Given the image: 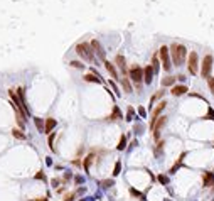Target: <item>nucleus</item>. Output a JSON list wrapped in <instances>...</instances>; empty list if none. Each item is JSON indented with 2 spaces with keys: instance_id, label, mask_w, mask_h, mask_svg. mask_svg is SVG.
I'll return each instance as SVG.
<instances>
[{
  "instance_id": "obj_31",
  "label": "nucleus",
  "mask_w": 214,
  "mask_h": 201,
  "mask_svg": "<svg viewBox=\"0 0 214 201\" xmlns=\"http://www.w3.org/2000/svg\"><path fill=\"white\" fill-rule=\"evenodd\" d=\"M101 186H103V188H111V186H113V179H105V181H101Z\"/></svg>"
},
{
  "instance_id": "obj_9",
  "label": "nucleus",
  "mask_w": 214,
  "mask_h": 201,
  "mask_svg": "<svg viewBox=\"0 0 214 201\" xmlns=\"http://www.w3.org/2000/svg\"><path fill=\"white\" fill-rule=\"evenodd\" d=\"M167 107V101H160L158 103V107H157L155 110H154V113H152V122H150V125H152V129H154V125H155L157 118L160 117V113H162V110Z\"/></svg>"
},
{
  "instance_id": "obj_7",
  "label": "nucleus",
  "mask_w": 214,
  "mask_h": 201,
  "mask_svg": "<svg viewBox=\"0 0 214 201\" xmlns=\"http://www.w3.org/2000/svg\"><path fill=\"white\" fill-rule=\"evenodd\" d=\"M167 123V117H158L155 122V125H154V139H158L160 137V130L164 129V125Z\"/></svg>"
},
{
  "instance_id": "obj_6",
  "label": "nucleus",
  "mask_w": 214,
  "mask_h": 201,
  "mask_svg": "<svg viewBox=\"0 0 214 201\" xmlns=\"http://www.w3.org/2000/svg\"><path fill=\"white\" fill-rule=\"evenodd\" d=\"M187 64H189V73H191V74H197L199 58H197V52H195V51H192V52L189 54V61H187Z\"/></svg>"
},
{
  "instance_id": "obj_27",
  "label": "nucleus",
  "mask_w": 214,
  "mask_h": 201,
  "mask_svg": "<svg viewBox=\"0 0 214 201\" xmlns=\"http://www.w3.org/2000/svg\"><path fill=\"white\" fill-rule=\"evenodd\" d=\"M54 137H56V134H54V132H51V135H49V140H47L49 147H51V151H56V149H54Z\"/></svg>"
},
{
  "instance_id": "obj_8",
  "label": "nucleus",
  "mask_w": 214,
  "mask_h": 201,
  "mask_svg": "<svg viewBox=\"0 0 214 201\" xmlns=\"http://www.w3.org/2000/svg\"><path fill=\"white\" fill-rule=\"evenodd\" d=\"M115 63H117V66L120 68V71L127 76L128 68H127V59H125V56H123V54H117V56H115Z\"/></svg>"
},
{
  "instance_id": "obj_26",
  "label": "nucleus",
  "mask_w": 214,
  "mask_h": 201,
  "mask_svg": "<svg viewBox=\"0 0 214 201\" xmlns=\"http://www.w3.org/2000/svg\"><path fill=\"white\" fill-rule=\"evenodd\" d=\"M125 147H127V137L121 135V137H120V144H118V151H123Z\"/></svg>"
},
{
  "instance_id": "obj_29",
  "label": "nucleus",
  "mask_w": 214,
  "mask_h": 201,
  "mask_svg": "<svg viewBox=\"0 0 214 201\" xmlns=\"http://www.w3.org/2000/svg\"><path fill=\"white\" fill-rule=\"evenodd\" d=\"M133 115H135V110H133V108H132V107H128V112H127V118H125V120H132V118H133Z\"/></svg>"
},
{
  "instance_id": "obj_18",
  "label": "nucleus",
  "mask_w": 214,
  "mask_h": 201,
  "mask_svg": "<svg viewBox=\"0 0 214 201\" xmlns=\"http://www.w3.org/2000/svg\"><path fill=\"white\" fill-rule=\"evenodd\" d=\"M117 118H123V117H121V112H120V108H118V107H113V113L108 117V120H117Z\"/></svg>"
},
{
  "instance_id": "obj_38",
  "label": "nucleus",
  "mask_w": 214,
  "mask_h": 201,
  "mask_svg": "<svg viewBox=\"0 0 214 201\" xmlns=\"http://www.w3.org/2000/svg\"><path fill=\"white\" fill-rule=\"evenodd\" d=\"M138 113H140V115H142V117H143V118H145L147 112H145V108H143V107H140V108H138Z\"/></svg>"
},
{
  "instance_id": "obj_35",
  "label": "nucleus",
  "mask_w": 214,
  "mask_h": 201,
  "mask_svg": "<svg viewBox=\"0 0 214 201\" xmlns=\"http://www.w3.org/2000/svg\"><path fill=\"white\" fill-rule=\"evenodd\" d=\"M162 149H164V142H158V145L155 147V154H162Z\"/></svg>"
},
{
  "instance_id": "obj_28",
  "label": "nucleus",
  "mask_w": 214,
  "mask_h": 201,
  "mask_svg": "<svg viewBox=\"0 0 214 201\" xmlns=\"http://www.w3.org/2000/svg\"><path fill=\"white\" fill-rule=\"evenodd\" d=\"M120 171H121V162L118 161L117 164H115V167H113V172H111V174H113V176H118Z\"/></svg>"
},
{
  "instance_id": "obj_34",
  "label": "nucleus",
  "mask_w": 214,
  "mask_h": 201,
  "mask_svg": "<svg viewBox=\"0 0 214 201\" xmlns=\"http://www.w3.org/2000/svg\"><path fill=\"white\" fill-rule=\"evenodd\" d=\"M204 118H209V120H214V110H213V108H209V110H207V115H206Z\"/></svg>"
},
{
  "instance_id": "obj_25",
  "label": "nucleus",
  "mask_w": 214,
  "mask_h": 201,
  "mask_svg": "<svg viewBox=\"0 0 214 201\" xmlns=\"http://www.w3.org/2000/svg\"><path fill=\"white\" fill-rule=\"evenodd\" d=\"M12 135H14L15 139H20V140H24V139H25V134H22L19 129H14V130H12Z\"/></svg>"
},
{
  "instance_id": "obj_14",
  "label": "nucleus",
  "mask_w": 214,
  "mask_h": 201,
  "mask_svg": "<svg viewBox=\"0 0 214 201\" xmlns=\"http://www.w3.org/2000/svg\"><path fill=\"white\" fill-rule=\"evenodd\" d=\"M187 91H189V90H187V86H185V85H179V86H174L170 93H172L174 96H180V95H184V93H187Z\"/></svg>"
},
{
  "instance_id": "obj_15",
  "label": "nucleus",
  "mask_w": 214,
  "mask_h": 201,
  "mask_svg": "<svg viewBox=\"0 0 214 201\" xmlns=\"http://www.w3.org/2000/svg\"><path fill=\"white\" fill-rule=\"evenodd\" d=\"M105 66H106V70H108V73L115 78V80H118L120 76H118V73H117V68L113 66V63H110V61H105Z\"/></svg>"
},
{
  "instance_id": "obj_13",
  "label": "nucleus",
  "mask_w": 214,
  "mask_h": 201,
  "mask_svg": "<svg viewBox=\"0 0 214 201\" xmlns=\"http://www.w3.org/2000/svg\"><path fill=\"white\" fill-rule=\"evenodd\" d=\"M54 127H56V120L54 118H47L44 122V134H51L54 130Z\"/></svg>"
},
{
  "instance_id": "obj_12",
  "label": "nucleus",
  "mask_w": 214,
  "mask_h": 201,
  "mask_svg": "<svg viewBox=\"0 0 214 201\" xmlns=\"http://www.w3.org/2000/svg\"><path fill=\"white\" fill-rule=\"evenodd\" d=\"M143 80H145L147 85L152 83V80H154V70H152V66H145L143 68Z\"/></svg>"
},
{
  "instance_id": "obj_39",
  "label": "nucleus",
  "mask_w": 214,
  "mask_h": 201,
  "mask_svg": "<svg viewBox=\"0 0 214 201\" xmlns=\"http://www.w3.org/2000/svg\"><path fill=\"white\" fill-rule=\"evenodd\" d=\"M175 80H179V81H184V80H185V76H184V74H179V76H175Z\"/></svg>"
},
{
  "instance_id": "obj_37",
  "label": "nucleus",
  "mask_w": 214,
  "mask_h": 201,
  "mask_svg": "<svg viewBox=\"0 0 214 201\" xmlns=\"http://www.w3.org/2000/svg\"><path fill=\"white\" fill-rule=\"evenodd\" d=\"M36 179H42V181H44V179H46L44 172H42V171H40V172H37V174H36Z\"/></svg>"
},
{
  "instance_id": "obj_32",
  "label": "nucleus",
  "mask_w": 214,
  "mask_h": 201,
  "mask_svg": "<svg viewBox=\"0 0 214 201\" xmlns=\"http://www.w3.org/2000/svg\"><path fill=\"white\" fill-rule=\"evenodd\" d=\"M207 85H209V90L214 93V78H213V76H209V78H207Z\"/></svg>"
},
{
  "instance_id": "obj_33",
  "label": "nucleus",
  "mask_w": 214,
  "mask_h": 201,
  "mask_svg": "<svg viewBox=\"0 0 214 201\" xmlns=\"http://www.w3.org/2000/svg\"><path fill=\"white\" fill-rule=\"evenodd\" d=\"M157 179H158V181L162 182V184H164V186H165L167 182H169V179H167V176H164V174H160V176H158V178H157Z\"/></svg>"
},
{
  "instance_id": "obj_40",
  "label": "nucleus",
  "mask_w": 214,
  "mask_h": 201,
  "mask_svg": "<svg viewBox=\"0 0 214 201\" xmlns=\"http://www.w3.org/2000/svg\"><path fill=\"white\" fill-rule=\"evenodd\" d=\"M110 85H111V88H113V90L117 91V95H120V91H118V88H117V85H115V83H110Z\"/></svg>"
},
{
  "instance_id": "obj_30",
  "label": "nucleus",
  "mask_w": 214,
  "mask_h": 201,
  "mask_svg": "<svg viewBox=\"0 0 214 201\" xmlns=\"http://www.w3.org/2000/svg\"><path fill=\"white\" fill-rule=\"evenodd\" d=\"M69 64H71L73 68H78V70H83V68H84V64H83V63H79V61H71Z\"/></svg>"
},
{
  "instance_id": "obj_16",
  "label": "nucleus",
  "mask_w": 214,
  "mask_h": 201,
  "mask_svg": "<svg viewBox=\"0 0 214 201\" xmlns=\"http://www.w3.org/2000/svg\"><path fill=\"white\" fill-rule=\"evenodd\" d=\"M185 156H187V154H185V152H182V154H180V157H179V161L175 162L174 166H172V169H170V174H172V172H175L177 171V169H179V167H180V166H182V162H184V159H185Z\"/></svg>"
},
{
  "instance_id": "obj_23",
  "label": "nucleus",
  "mask_w": 214,
  "mask_h": 201,
  "mask_svg": "<svg viewBox=\"0 0 214 201\" xmlns=\"http://www.w3.org/2000/svg\"><path fill=\"white\" fill-rule=\"evenodd\" d=\"M130 194H132V196H136V198H140V201H145V194L138 193L135 188H130Z\"/></svg>"
},
{
  "instance_id": "obj_21",
  "label": "nucleus",
  "mask_w": 214,
  "mask_h": 201,
  "mask_svg": "<svg viewBox=\"0 0 214 201\" xmlns=\"http://www.w3.org/2000/svg\"><path fill=\"white\" fill-rule=\"evenodd\" d=\"M174 81H175L174 76H165V78L162 80V86H172V85H174Z\"/></svg>"
},
{
  "instance_id": "obj_36",
  "label": "nucleus",
  "mask_w": 214,
  "mask_h": 201,
  "mask_svg": "<svg viewBox=\"0 0 214 201\" xmlns=\"http://www.w3.org/2000/svg\"><path fill=\"white\" fill-rule=\"evenodd\" d=\"M74 196H76L74 193H69V194H68V196H66V198H64L62 201H73V200H74Z\"/></svg>"
},
{
  "instance_id": "obj_20",
  "label": "nucleus",
  "mask_w": 214,
  "mask_h": 201,
  "mask_svg": "<svg viewBox=\"0 0 214 201\" xmlns=\"http://www.w3.org/2000/svg\"><path fill=\"white\" fill-rule=\"evenodd\" d=\"M121 85H123L125 91H128V93H130V91H133V88H132V83H130V81H128V78H125V76L121 78Z\"/></svg>"
},
{
  "instance_id": "obj_11",
  "label": "nucleus",
  "mask_w": 214,
  "mask_h": 201,
  "mask_svg": "<svg viewBox=\"0 0 214 201\" xmlns=\"http://www.w3.org/2000/svg\"><path fill=\"white\" fill-rule=\"evenodd\" d=\"M89 46H91V49H93V52H96V54H99L101 58H105V51H103V47H101V44L98 42L96 39H93L91 42H89Z\"/></svg>"
},
{
  "instance_id": "obj_19",
  "label": "nucleus",
  "mask_w": 214,
  "mask_h": 201,
  "mask_svg": "<svg viewBox=\"0 0 214 201\" xmlns=\"http://www.w3.org/2000/svg\"><path fill=\"white\" fill-rule=\"evenodd\" d=\"M152 70H154V74H158L160 66H158V58H157V54H154V58H152Z\"/></svg>"
},
{
  "instance_id": "obj_10",
  "label": "nucleus",
  "mask_w": 214,
  "mask_h": 201,
  "mask_svg": "<svg viewBox=\"0 0 214 201\" xmlns=\"http://www.w3.org/2000/svg\"><path fill=\"white\" fill-rule=\"evenodd\" d=\"M202 184H204V188H211L214 184V172H207L206 171L202 174Z\"/></svg>"
},
{
  "instance_id": "obj_41",
  "label": "nucleus",
  "mask_w": 214,
  "mask_h": 201,
  "mask_svg": "<svg viewBox=\"0 0 214 201\" xmlns=\"http://www.w3.org/2000/svg\"><path fill=\"white\" fill-rule=\"evenodd\" d=\"M32 201H47L46 198H37V200H32Z\"/></svg>"
},
{
  "instance_id": "obj_3",
  "label": "nucleus",
  "mask_w": 214,
  "mask_h": 201,
  "mask_svg": "<svg viewBox=\"0 0 214 201\" xmlns=\"http://www.w3.org/2000/svg\"><path fill=\"white\" fill-rule=\"evenodd\" d=\"M128 74H130V78L136 83V88H140V83L143 80V68L142 66H138V64H133L130 71H128Z\"/></svg>"
},
{
  "instance_id": "obj_5",
  "label": "nucleus",
  "mask_w": 214,
  "mask_h": 201,
  "mask_svg": "<svg viewBox=\"0 0 214 201\" xmlns=\"http://www.w3.org/2000/svg\"><path fill=\"white\" fill-rule=\"evenodd\" d=\"M160 59H162V66L165 71H170V52H169V47L167 46H162L160 47Z\"/></svg>"
},
{
  "instance_id": "obj_22",
  "label": "nucleus",
  "mask_w": 214,
  "mask_h": 201,
  "mask_svg": "<svg viewBox=\"0 0 214 201\" xmlns=\"http://www.w3.org/2000/svg\"><path fill=\"white\" fill-rule=\"evenodd\" d=\"M34 123H36V127H37V130L40 132V134H44V122H42V118H34Z\"/></svg>"
},
{
  "instance_id": "obj_1",
  "label": "nucleus",
  "mask_w": 214,
  "mask_h": 201,
  "mask_svg": "<svg viewBox=\"0 0 214 201\" xmlns=\"http://www.w3.org/2000/svg\"><path fill=\"white\" fill-rule=\"evenodd\" d=\"M170 56H172V61H174V66H182L185 61V56H187V47L182 46V44H172L170 46Z\"/></svg>"
},
{
  "instance_id": "obj_2",
  "label": "nucleus",
  "mask_w": 214,
  "mask_h": 201,
  "mask_svg": "<svg viewBox=\"0 0 214 201\" xmlns=\"http://www.w3.org/2000/svg\"><path fill=\"white\" fill-rule=\"evenodd\" d=\"M76 52H78L83 59H86V61H93V59H95V52H93L91 46H89L88 42H79L78 46H76Z\"/></svg>"
},
{
  "instance_id": "obj_17",
  "label": "nucleus",
  "mask_w": 214,
  "mask_h": 201,
  "mask_svg": "<svg viewBox=\"0 0 214 201\" xmlns=\"http://www.w3.org/2000/svg\"><path fill=\"white\" fill-rule=\"evenodd\" d=\"M84 81H91V83H101L99 76H96L95 73H88V74H84Z\"/></svg>"
},
{
  "instance_id": "obj_24",
  "label": "nucleus",
  "mask_w": 214,
  "mask_h": 201,
  "mask_svg": "<svg viewBox=\"0 0 214 201\" xmlns=\"http://www.w3.org/2000/svg\"><path fill=\"white\" fill-rule=\"evenodd\" d=\"M93 159H95V156H93V154H89L86 159H84V171H89V166H91Z\"/></svg>"
},
{
  "instance_id": "obj_4",
  "label": "nucleus",
  "mask_w": 214,
  "mask_h": 201,
  "mask_svg": "<svg viewBox=\"0 0 214 201\" xmlns=\"http://www.w3.org/2000/svg\"><path fill=\"white\" fill-rule=\"evenodd\" d=\"M211 70H213V56L206 54L204 59H202V66H201V76L207 80L211 76Z\"/></svg>"
}]
</instances>
